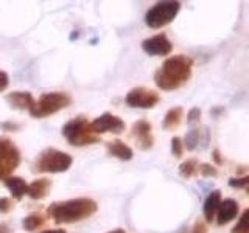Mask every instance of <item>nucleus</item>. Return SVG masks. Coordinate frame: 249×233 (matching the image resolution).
Returning <instances> with one entry per match:
<instances>
[{
  "instance_id": "obj_27",
  "label": "nucleus",
  "mask_w": 249,
  "mask_h": 233,
  "mask_svg": "<svg viewBox=\"0 0 249 233\" xmlns=\"http://www.w3.org/2000/svg\"><path fill=\"white\" fill-rule=\"evenodd\" d=\"M13 207V200L10 198H0V213H10Z\"/></svg>"
},
{
  "instance_id": "obj_14",
  "label": "nucleus",
  "mask_w": 249,
  "mask_h": 233,
  "mask_svg": "<svg viewBox=\"0 0 249 233\" xmlns=\"http://www.w3.org/2000/svg\"><path fill=\"white\" fill-rule=\"evenodd\" d=\"M106 150L111 157H115L123 162H128L134 157V151L131 150V146H128L122 140H112V142L106 143Z\"/></svg>"
},
{
  "instance_id": "obj_29",
  "label": "nucleus",
  "mask_w": 249,
  "mask_h": 233,
  "mask_svg": "<svg viewBox=\"0 0 249 233\" xmlns=\"http://www.w3.org/2000/svg\"><path fill=\"white\" fill-rule=\"evenodd\" d=\"M0 128H2L3 131H19L20 129V124L13 123V121H5V123L0 124Z\"/></svg>"
},
{
  "instance_id": "obj_22",
  "label": "nucleus",
  "mask_w": 249,
  "mask_h": 233,
  "mask_svg": "<svg viewBox=\"0 0 249 233\" xmlns=\"http://www.w3.org/2000/svg\"><path fill=\"white\" fill-rule=\"evenodd\" d=\"M248 221H249V208H246L245 212L241 213L237 225L232 229L231 233H249V222Z\"/></svg>"
},
{
  "instance_id": "obj_3",
  "label": "nucleus",
  "mask_w": 249,
  "mask_h": 233,
  "mask_svg": "<svg viewBox=\"0 0 249 233\" xmlns=\"http://www.w3.org/2000/svg\"><path fill=\"white\" fill-rule=\"evenodd\" d=\"M62 135L72 146H86L100 142V137L93 134V131L90 129V121L84 115H78L69 120L62 126Z\"/></svg>"
},
{
  "instance_id": "obj_30",
  "label": "nucleus",
  "mask_w": 249,
  "mask_h": 233,
  "mask_svg": "<svg viewBox=\"0 0 249 233\" xmlns=\"http://www.w3.org/2000/svg\"><path fill=\"white\" fill-rule=\"evenodd\" d=\"M192 233H207V227L202 221H196L192 229Z\"/></svg>"
},
{
  "instance_id": "obj_24",
  "label": "nucleus",
  "mask_w": 249,
  "mask_h": 233,
  "mask_svg": "<svg viewBox=\"0 0 249 233\" xmlns=\"http://www.w3.org/2000/svg\"><path fill=\"white\" fill-rule=\"evenodd\" d=\"M198 173L202 177H216L218 176V169L212 165V163H201L198 166Z\"/></svg>"
},
{
  "instance_id": "obj_16",
  "label": "nucleus",
  "mask_w": 249,
  "mask_h": 233,
  "mask_svg": "<svg viewBox=\"0 0 249 233\" xmlns=\"http://www.w3.org/2000/svg\"><path fill=\"white\" fill-rule=\"evenodd\" d=\"M50 188H52V181H49V179H45V177H41V179H36V181L28 183L27 194L31 199L41 200L49 194Z\"/></svg>"
},
{
  "instance_id": "obj_9",
  "label": "nucleus",
  "mask_w": 249,
  "mask_h": 233,
  "mask_svg": "<svg viewBox=\"0 0 249 233\" xmlns=\"http://www.w3.org/2000/svg\"><path fill=\"white\" fill-rule=\"evenodd\" d=\"M90 129L93 131V134H97L98 137L101 134H107V132H112V134H122V132L124 131V121L120 118V116L105 112L100 116H97L93 121H90Z\"/></svg>"
},
{
  "instance_id": "obj_31",
  "label": "nucleus",
  "mask_w": 249,
  "mask_h": 233,
  "mask_svg": "<svg viewBox=\"0 0 249 233\" xmlns=\"http://www.w3.org/2000/svg\"><path fill=\"white\" fill-rule=\"evenodd\" d=\"M212 159H213V162L216 163L218 166L223 165V163H224V160H223V157H221L220 150H213V151H212Z\"/></svg>"
},
{
  "instance_id": "obj_5",
  "label": "nucleus",
  "mask_w": 249,
  "mask_h": 233,
  "mask_svg": "<svg viewBox=\"0 0 249 233\" xmlns=\"http://www.w3.org/2000/svg\"><path fill=\"white\" fill-rule=\"evenodd\" d=\"M72 163H73V159L70 154L54 150V148H47V150H44L39 154L37 160L35 162L33 169L37 171V173H52V174L66 173V171L72 166Z\"/></svg>"
},
{
  "instance_id": "obj_1",
  "label": "nucleus",
  "mask_w": 249,
  "mask_h": 233,
  "mask_svg": "<svg viewBox=\"0 0 249 233\" xmlns=\"http://www.w3.org/2000/svg\"><path fill=\"white\" fill-rule=\"evenodd\" d=\"M193 61L185 54H176L163 61V64L156 70L154 83L160 90H176L190 80Z\"/></svg>"
},
{
  "instance_id": "obj_17",
  "label": "nucleus",
  "mask_w": 249,
  "mask_h": 233,
  "mask_svg": "<svg viewBox=\"0 0 249 233\" xmlns=\"http://www.w3.org/2000/svg\"><path fill=\"white\" fill-rule=\"evenodd\" d=\"M202 132H204V129L201 131L198 128H193V129H190L189 132H187L184 140H182L184 150H187V151H195L199 146V143H202L201 148H206L207 143H209V135H206L204 138H202Z\"/></svg>"
},
{
  "instance_id": "obj_12",
  "label": "nucleus",
  "mask_w": 249,
  "mask_h": 233,
  "mask_svg": "<svg viewBox=\"0 0 249 233\" xmlns=\"http://www.w3.org/2000/svg\"><path fill=\"white\" fill-rule=\"evenodd\" d=\"M238 212H240V204L235 200V199H221L220 205H218V210H216V224L218 225H226L229 224L231 221H233L235 217L238 216Z\"/></svg>"
},
{
  "instance_id": "obj_25",
  "label": "nucleus",
  "mask_w": 249,
  "mask_h": 233,
  "mask_svg": "<svg viewBox=\"0 0 249 233\" xmlns=\"http://www.w3.org/2000/svg\"><path fill=\"white\" fill-rule=\"evenodd\" d=\"M249 185V176H241V177H232L229 179V186L232 188H243L246 190Z\"/></svg>"
},
{
  "instance_id": "obj_32",
  "label": "nucleus",
  "mask_w": 249,
  "mask_h": 233,
  "mask_svg": "<svg viewBox=\"0 0 249 233\" xmlns=\"http://www.w3.org/2000/svg\"><path fill=\"white\" fill-rule=\"evenodd\" d=\"M0 233H11L10 232V227H8V224L0 222Z\"/></svg>"
},
{
  "instance_id": "obj_26",
  "label": "nucleus",
  "mask_w": 249,
  "mask_h": 233,
  "mask_svg": "<svg viewBox=\"0 0 249 233\" xmlns=\"http://www.w3.org/2000/svg\"><path fill=\"white\" fill-rule=\"evenodd\" d=\"M201 115H202V111L199 107H192L189 111V114H187V123H189V124L198 123L199 118H201Z\"/></svg>"
},
{
  "instance_id": "obj_19",
  "label": "nucleus",
  "mask_w": 249,
  "mask_h": 233,
  "mask_svg": "<svg viewBox=\"0 0 249 233\" xmlns=\"http://www.w3.org/2000/svg\"><path fill=\"white\" fill-rule=\"evenodd\" d=\"M182 114H184V109L181 106H175V107L168 109L165 116H163V121H162L163 129H167V131L176 129L179 124H181Z\"/></svg>"
},
{
  "instance_id": "obj_6",
  "label": "nucleus",
  "mask_w": 249,
  "mask_h": 233,
  "mask_svg": "<svg viewBox=\"0 0 249 233\" xmlns=\"http://www.w3.org/2000/svg\"><path fill=\"white\" fill-rule=\"evenodd\" d=\"M179 11H181V3L179 2H159L146 11L145 23L146 27L153 30L162 28L173 22Z\"/></svg>"
},
{
  "instance_id": "obj_23",
  "label": "nucleus",
  "mask_w": 249,
  "mask_h": 233,
  "mask_svg": "<svg viewBox=\"0 0 249 233\" xmlns=\"http://www.w3.org/2000/svg\"><path fill=\"white\" fill-rule=\"evenodd\" d=\"M171 154L176 159H181L184 154V145H182V138L181 137H173L171 138Z\"/></svg>"
},
{
  "instance_id": "obj_4",
  "label": "nucleus",
  "mask_w": 249,
  "mask_h": 233,
  "mask_svg": "<svg viewBox=\"0 0 249 233\" xmlns=\"http://www.w3.org/2000/svg\"><path fill=\"white\" fill-rule=\"evenodd\" d=\"M72 104V97L66 92H45L39 100L35 101L33 107L30 109V115L33 118H44V116L53 115L62 109Z\"/></svg>"
},
{
  "instance_id": "obj_10",
  "label": "nucleus",
  "mask_w": 249,
  "mask_h": 233,
  "mask_svg": "<svg viewBox=\"0 0 249 233\" xmlns=\"http://www.w3.org/2000/svg\"><path fill=\"white\" fill-rule=\"evenodd\" d=\"M131 135L134 137L136 145L139 146V150H142V151L151 150L153 145H154L153 126H151V123L146 121V120H139L132 124Z\"/></svg>"
},
{
  "instance_id": "obj_13",
  "label": "nucleus",
  "mask_w": 249,
  "mask_h": 233,
  "mask_svg": "<svg viewBox=\"0 0 249 233\" xmlns=\"http://www.w3.org/2000/svg\"><path fill=\"white\" fill-rule=\"evenodd\" d=\"M5 101L8 106L13 109H18V111H30L35 104V97L31 95V92L27 90H14L11 93H8L5 97Z\"/></svg>"
},
{
  "instance_id": "obj_34",
  "label": "nucleus",
  "mask_w": 249,
  "mask_h": 233,
  "mask_svg": "<svg viewBox=\"0 0 249 233\" xmlns=\"http://www.w3.org/2000/svg\"><path fill=\"white\" fill-rule=\"evenodd\" d=\"M107 233H126L123 229H115V230H112V232H107Z\"/></svg>"
},
{
  "instance_id": "obj_11",
  "label": "nucleus",
  "mask_w": 249,
  "mask_h": 233,
  "mask_svg": "<svg viewBox=\"0 0 249 233\" xmlns=\"http://www.w3.org/2000/svg\"><path fill=\"white\" fill-rule=\"evenodd\" d=\"M142 50L150 56H167L173 50V44L167 37V34H156L145 39L142 42Z\"/></svg>"
},
{
  "instance_id": "obj_20",
  "label": "nucleus",
  "mask_w": 249,
  "mask_h": 233,
  "mask_svg": "<svg viewBox=\"0 0 249 233\" xmlns=\"http://www.w3.org/2000/svg\"><path fill=\"white\" fill-rule=\"evenodd\" d=\"M45 224V217L41 213H30L22 219V227L27 232H35Z\"/></svg>"
},
{
  "instance_id": "obj_35",
  "label": "nucleus",
  "mask_w": 249,
  "mask_h": 233,
  "mask_svg": "<svg viewBox=\"0 0 249 233\" xmlns=\"http://www.w3.org/2000/svg\"><path fill=\"white\" fill-rule=\"evenodd\" d=\"M75 37H78V33H72V34H70V39H75Z\"/></svg>"
},
{
  "instance_id": "obj_15",
  "label": "nucleus",
  "mask_w": 249,
  "mask_h": 233,
  "mask_svg": "<svg viewBox=\"0 0 249 233\" xmlns=\"http://www.w3.org/2000/svg\"><path fill=\"white\" fill-rule=\"evenodd\" d=\"M3 183H5L6 188L10 190L13 199H16V200H20L27 194L28 183L23 181L22 177H19V176H10V177H6V179H3Z\"/></svg>"
},
{
  "instance_id": "obj_28",
  "label": "nucleus",
  "mask_w": 249,
  "mask_h": 233,
  "mask_svg": "<svg viewBox=\"0 0 249 233\" xmlns=\"http://www.w3.org/2000/svg\"><path fill=\"white\" fill-rule=\"evenodd\" d=\"M8 84H10V76L3 70H0V92H3L8 87Z\"/></svg>"
},
{
  "instance_id": "obj_18",
  "label": "nucleus",
  "mask_w": 249,
  "mask_h": 233,
  "mask_svg": "<svg viewBox=\"0 0 249 233\" xmlns=\"http://www.w3.org/2000/svg\"><path fill=\"white\" fill-rule=\"evenodd\" d=\"M220 202H221V191L220 190L210 191V194L204 200V205H202V213H204L206 222H212L215 219V215H216Z\"/></svg>"
},
{
  "instance_id": "obj_2",
  "label": "nucleus",
  "mask_w": 249,
  "mask_h": 233,
  "mask_svg": "<svg viewBox=\"0 0 249 233\" xmlns=\"http://www.w3.org/2000/svg\"><path fill=\"white\" fill-rule=\"evenodd\" d=\"M98 204L90 198H75L69 200L53 202L47 208V213L56 224H72L80 222L95 215Z\"/></svg>"
},
{
  "instance_id": "obj_7",
  "label": "nucleus",
  "mask_w": 249,
  "mask_h": 233,
  "mask_svg": "<svg viewBox=\"0 0 249 233\" xmlns=\"http://www.w3.org/2000/svg\"><path fill=\"white\" fill-rule=\"evenodd\" d=\"M20 165V151L13 140L0 137V181L13 176Z\"/></svg>"
},
{
  "instance_id": "obj_36",
  "label": "nucleus",
  "mask_w": 249,
  "mask_h": 233,
  "mask_svg": "<svg viewBox=\"0 0 249 233\" xmlns=\"http://www.w3.org/2000/svg\"><path fill=\"white\" fill-rule=\"evenodd\" d=\"M182 233H187V232H182Z\"/></svg>"
},
{
  "instance_id": "obj_21",
  "label": "nucleus",
  "mask_w": 249,
  "mask_h": 233,
  "mask_svg": "<svg viewBox=\"0 0 249 233\" xmlns=\"http://www.w3.org/2000/svg\"><path fill=\"white\" fill-rule=\"evenodd\" d=\"M198 166H199L198 160L189 159L179 165V174H181V177H184V179H190L198 173Z\"/></svg>"
},
{
  "instance_id": "obj_33",
  "label": "nucleus",
  "mask_w": 249,
  "mask_h": 233,
  "mask_svg": "<svg viewBox=\"0 0 249 233\" xmlns=\"http://www.w3.org/2000/svg\"><path fill=\"white\" fill-rule=\"evenodd\" d=\"M41 233H67V232L62 229H49V230H42Z\"/></svg>"
},
{
  "instance_id": "obj_8",
  "label": "nucleus",
  "mask_w": 249,
  "mask_h": 233,
  "mask_svg": "<svg viewBox=\"0 0 249 233\" xmlns=\"http://www.w3.org/2000/svg\"><path fill=\"white\" fill-rule=\"evenodd\" d=\"M126 104L137 109H153L160 101L158 92L146 87H134L128 92L126 95Z\"/></svg>"
}]
</instances>
